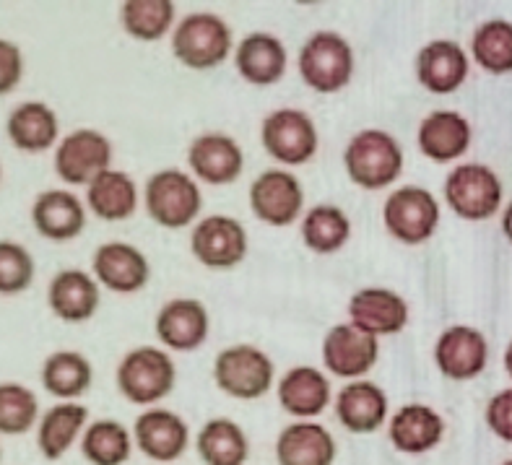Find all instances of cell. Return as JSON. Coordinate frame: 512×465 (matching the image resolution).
Returning <instances> with one entry per match:
<instances>
[{"label":"cell","mask_w":512,"mask_h":465,"mask_svg":"<svg viewBox=\"0 0 512 465\" xmlns=\"http://www.w3.org/2000/svg\"><path fill=\"white\" fill-rule=\"evenodd\" d=\"M143 203L151 219L164 229H185L198 221L203 211V195L198 180L180 169L154 172L143 190Z\"/></svg>","instance_id":"obj_7"},{"label":"cell","mask_w":512,"mask_h":465,"mask_svg":"<svg viewBox=\"0 0 512 465\" xmlns=\"http://www.w3.org/2000/svg\"><path fill=\"white\" fill-rule=\"evenodd\" d=\"M445 203L458 219L463 221H487L502 206L505 188L500 175L492 167L479 162H466L445 177L442 185Z\"/></svg>","instance_id":"obj_4"},{"label":"cell","mask_w":512,"mask_h":465,"mask_svg":"<svg viewBox=\"0 0 512 465\" xmlns=\"http://www.w3.org/2000/svg\"><path fill=\"white\" fill-rule=\"evenodd\" d=\"M471 141H474V130H471L468 117L455 110L429 112L416 130L419 151L435 164L461 159L471 149Z\"/></svg>","instance_id":"obj_23"},{"label":"cell","mask_w":512,"mask_h":465,"mask_svg":"<svg viewBox=\"0 0 512 465\" xmlns=\"http://www.w3.org/2000/svg\"><path fill=\"white\" fill-rule=\"evenodd\" d=\"M89 408L76 401H60L47 408L37 424V447L45 460H60L89 427Z\"/></svg>","instance_id":"obj_29"},{"label":"cell","mask_w":512,"mask_h":465,"mask_svg":"<svg viewBox=\"0 0 512 465\" xmlns=\"http://www.w3.org/2000/svg\"><path fill=\"white\" fill-rule=\"evenodd\" d=\"M34 258L19 242L0 239V294L13 297L32 286L34 281Z\"/></svg>","instance_id":"obj_39"},{"label":"cell","mask_w":512,"mask_h":465,"mask_svg":"<svg viewBox=\"0 0 512 465\" xmlns=\"http://www.w3.org/2000/svg\"><path fill=\"white\" fill-rule=\"evenodd\" d=\"M380 359L375 336L351 323L333 325L323 338V367L341 380H362Z\"/></svg>","instance_id":"obj_15"},{"label":"cell","mask_w":512,"mask_h":465,"mask_svg":"<svg viewBox=\"0 0 512 465\" xmlns=\"http://www.w3.org/2000/svg\"><path fill=\"white\" fill-rule=\"evenodd\" d=\"M484 421L497 440L512 445V388L500 390L489 398L484 408Z\"/></svg>","instance_id":"obj_40"},{"label":"cell","mask_w":512,"mask_h":465,"mask_svg":"<svg viewBox=\"0 0 512 465\" xmlns=\"http://www.w3.org/2000/svg\"><path fill=\"white\" fill-rule=\"evenodd\" d=\"M32 224L50 242H71L86 229V208L71 190H45L32 206Z\"/></svg>","instance_id":"obj_28"},{"label":"cell","mask_w":512,"mask_h":465,"mask_svg":"<svg viewBox=\"0 0 512 465\" xmlns=\"http://www.w3.org/2000/svg\"><path fill=\"white\" fill-rule=\"evenodd\" d=\"M24 76V55L11 39H0V97L11 94Z\"/></svg>","instance_id":"obj_41"},{"label":"cell","mask_w":512,"mask_h":465,"mask_svg":"<svg viewBox=\"0 0 512 465\" xmlns=\"http://www.w3.org/2000/svg\"><path fill=\"white\" fill-rule=\"evenodd\" d=\"M232 47V26L219 13H188L172 32V55L190 71H211L229 58Z\"/></svg>","instance_id":"obj_3"},{"label":"cell","mask_w":512,"mask_h":465,"mask_svg":"<svg viewBox=\"0 0 512 465\" xmlns=\"http://www.w3.org/2000/svg\"><path fill=\"white\" fill-rule=\"evenodd\" d=\"M177 6L172 0H128L120 8V24L133 39L156 42L175 32Z\"/></svg>","instance_id":"obj_36"},{"label":"cell","mask_w":512,"mask_h":465,"mask_svg":"<svg viewBox=\"0 0 512 465\" xmlns=\"http://www.w3.org/2000/svg\"><path fill=\"white\" fill-rule=\"evenodd\" d=\"M502 362H505V372L510 375L512 380V341L507 343V349H505V356H502Z\"/></svg>","instance_id":"obj_43"},{"label":"cell","mask_w":512,"mask_h":465,"mask_svg":"<svg viewBox=\"0 0 512 465\" xmlns=\"http://www.w3.org/2000/svg\"><path fill=\"white\" fill-rule=\"evenodd\" d=\"M115 382L125 401L133 406L154 408L175 390V359L159 346H136L117 364Z\"/></svg>","instance_id":"obj_2"},{"label":"cell","mask_w":512,"mask_h":465,"mask_svg":"<svg viewBox=\"0 0 512 465\" xmlns=\"http://www.w3.org/2000/svg\"><path fill=\"white\" fill-rule=\"evenodd\" d=\"M442 208L435 195L419 185H403L393 190L383 203V224L401 245L419 247L435 237Z\"/></svg>","instance_id":"obj_8"},{"label":"cell","mask_w":512,"mask_h":465,"mask_svg":"<svg viewBox=\"0 0 512 465\" xmlns=\"http://www.w3.org/2000/svg\"><path fill=\"white\" fill-rule=\"evenodd\" d=\"M471 60L455 39H432L416 55L419 84L437 97H448L466 84Z\"/></svg>","instance_id":"obj_18"},{"label":"cell","mask_w":512,"mask_h":465,"mask_svg":"<svg viewBox=\"0 0 512 465\" xmlns=\"http://www.w3.org/2000/svg\"><path fill=\"white\" fill-rule=\"evenodd\" d=\"M502 234H505L507 242L512 245V201L507 203V208L502 211Z\"/></svg>","instance_id":"obj_42"},{"label":"cell","mask_w":512,"mask_h":465,"mask_svg":"<svg viewBox=\"0 0 512 465\" xmlns=\"http://www.w3.org/2000/svg\"><path fill=\"white\" fill-rule=\"evenodd\" d=\"M0 180H3V167H0Z\"/></svg>","instance_id":"obj_46"},{"label":"cell","mask_w":512,"mask_h":465,"mask_svg":"<svg viewBox=\"0 0 512 465\" xmlns=\"http://www.w3.org/2000/svg\"><path fill=\"white\" fill-rule=\"evenodd\" d=\"M445 419L427 403L401 406L388 419V440L403 455H427L445 440Z\"/></svg>","instance_id":"obj_21"},{"label":"cell","mask_w":512,"mask_h":465,"mask_svg":"<svg viewBox=\"0 0 512 465\" xmlns=\"http://www.w3.org/2000/svg\"><path fill=\"white\" fill-rule=\"evenodd\" d=\"M214 382L221 393L237 401H258L276 382L273 359L253 343H234L221 349L214 362Z\"/></svg>","instance_id":"obj_6"},{"label":"cell","mask_w":512,"mask_h":465,"mask_svg":"<svg viewBox=\"0 0 512 465\" xmlns=\"http://www.w3.org/2000/svg\"><path fill=\"white\" fill-rule=\"evenodd\" d=\"M502 465H512V458H510V460H505V463H502Z\"/></svg>","instance_id":"obj_44"},{"label":"cell","mask_w":512,"mask_h":465,"mask_svg":"<svg viewBox=\"0 0 512 465\" xmlns=\"http://www.w3.org/2000/svg\"><path fill=\"white\" fill-rule=\"evenodd\" d=\"M435 364L453 382L476 380L489 364L487 336L474 325H450L435 341Z\"/></svg>","instance_id":"obj_13"},{"label":"cell","mask_w":512,"mask_h":465,"mask_svg":"<svg viewBox=\"0 0 512 465\" xmlns=\"http://www.w3.org/2000/svg\"><path fill=\"white\" fill-rule=\"evenodd\" d=\"M133 450V429L115 419L91 421L81 437V455L89 465H125Z\"/></svg>","instance_id":"obj_34"},{"label":"cell","mask_w":512,"mask_h":465,"mask_svg":"<svg viewBox=\"0 0 512 465\" xmlns=\"http://www.w3.org/2000/svg\"><path fill=\"white\" fill-rule=\"evenodd\" d=\"M42 385L58 401H76L94 382V367L81 351H55L42 364Z\"/></svg>","instance_id":"obj_33"},{"label":"cell","mask_w":512,"mask_h":465,"mask_svg":"<svg viewBox=\"0 0 512 465\" xmlns=\"http://www.w3.org/2000/svg\"><path fill=\"white\" fill-rule=\"evenodd\" d=\"M47 304L63 323H86L99 310V281L81 268H65L50 281Z\"/></svg>","instance_id":"obj_25"},{"label":"cell","mask_w":512,"mask_h":465,"mask_svg":"<svg viewBox=\"0 0 512 465\" xmlns=\"http://www.w3.org/2000/svg\"><path fill=\"white\" fill-rule=\"evenodd\" d=\"M336 419L351 434H375L385 427L390 401L385 390L370 380H354L333 398Z\"/></svg>","instance_id":"obj_22"},{"label":"cell","mask_w":512,"mask_h":465,"mask_svg":"<svg viewBox=\"0 0 512 465\" xmlns=\"http://www.w3.org/2000/svg\"><path fill=\"white\" fill-rule=\"evenodd\" d=\"M0 460H3V447H0Z\"/></svg>","instance_id":"obj_45"},{"label":"cell","mask_w":512,"mask_h":465,"mask_svg":"<svg viewBox=\"0 0 512 465\" xmlns=\"http://www.w3.org/2000/svg\"><path fill=\"white\" fill-rule=\"evenodd\" d=\"M136 450H141L149 460L159 465H169L180 460L190 447L188 421L169 408H143L133 424Z\"/></svg>","instance_id":"obj_14"},{"label":"cell","mask_w":512,"mask_h":465,"mask_svg":"<svg viewBox=\"0 0 512 465\" xmlns=\"http://www.w3.org/2000/svg\"><path fill=\"white\" fill-rule=\"evenodd\" d=\"M188 164L195 180L206 185H232L245 169V154L227 133H201L190 141Z\"/></svg>","instance_id":"obj_19"},{"label":"cell","mask_w":512,"mask_h":465,"mask_svg":"<svg viewBox=\"0 0 512 465\" xmlns=\"http://www.w3.org/2000/svg\"><path fill=\"white\" fill-rule=\"evenodd\" d=\"M39 424V401L21 382H0V434L19 437Z\"/></svg>","instance_id":"obj_38"},{"label":"cell","mask_w":512,"mask_h":465,"mask_svg":"<svg viewBox=\"0 0 512 465\" xmlns=\"http://www.w3.org/2000/svg\"><path fill=\"white\" fill-rule=\"evenodd\" d=\"M112 169L110 138L94 128H78L55 149V172L65 185H86Z\"/></svg>","instance_id":"obj_10"},{"label":"cell","mask_w":512,"mask_h":465,"mask_svg":"<svg viewBox=\"0 0 512 465\" xmlns=\"http://www.w3.org/2000/svg\"><path fill=\"white\" fill-rule=\"evenodd\" d=\"M276 395L281 408L297 421H315L333 401L331 380L323 375V369L307 364L289 369L276 385Z\"/></svg>","instance_id":"obj_24"},{"label":"cell","mask_w":512,"mask_h":465,"mask_svg":"<svg viewBox=\"0 0 512 465\" xmlns=\"http://www.w3.org/2000/svg\"><path fill=\"white\" fill-rule=\"evenodd\" d=\"M409 317V302L385 286H367L349 299V323L375 338L401 333Z\"/></svg>","instance_id":"obj_17"},{"label":"cell","mask_w":512,"mask_h":465,"mask_svg":"<svg viewBox=\"0 0 512 465\" xmlns=\"http://www.w3.org/2000/svg\"><path fill=\"white\" fill-rule=\"evenodd\" d=\"M154 333L164 349L188 354L206 343L211 333V315L206 304L198 299H169L162 304V310L156 312Z\"/></svg>","instance_id":"obj_16"},{"label":"cell","mask_w":512,"mask_h":465,"mask_svg":"<svg viewBox=\"0 0 512 465\" xmlns=\"http://www.w3.org/2000/svg\"><path fill=\"white\" fill-rule=\"evenodd\" d=\"M250 211L268 227H292L305 208V188L286 169H266L250 185Z\"/></svg>","instance_id":"obj_11"},{"label":"cell","mask_w":512,"mask_h":465,"mask_svg":"<svg viewBox=\"0 0 512 465\" xmlns=\"http://www.w3.org/2000/svg\"><path fill=\"white\" fill-rule=\"evenodd\" d=\"M94 278L99 286L115 294H136L149 284L151 263L149 258L128 242H104L91 258Z\"/></svg>","instance_id":"obj_20"},{"label":"cell","mask_w":512,"mask_h":465,"mask_svg":"<svg viewBox=\"0 0 512 465\" xmlns=\"http://www.w3.org/2000/svg\"><path fill=\"white\" fill-rule=\"evenodd\" d=\"M351 237V221L344 208L320 203L302 216V242L315 255H333L344 250Z\"/></svg>","instance_id":"obj_35"},{"label":"cell","mask_w":512,"mask_h":465,"mask_svg":"<svg viewBox=\"0 0 512 465\" xmlns=\"http://www.w3.org/2000/svg\"><path fill=\"white\" fill-rule=\"evenodd\" d=\"M260 143L271 159L284 167H299L307 164L320 149L318 125L297 107H281L266 115L260 125Z\"/></svg>","instance_id":"obj_9"},{"label":"cell","mask_w":512,"mask_h":465,"mask_svg":"<svg viewBox=\"0 0 512 465\" xmlns=\"http://www.w3.org/2000/svg\"><path fill=\"white\" fill-rule=\"evenodd\" d=\"M234 65L247 84L273 86L284 78L289 55L279 37L268 32H253L242 37L234 50Z\"/></svg>","instance_id":"obj_27"},{"label":"cell","mask_w":512,"mask_h":465,"mask_svg":"<svg viewBox=\"0 0 512 465\" xmlns=\"http://www.w3.org/2000/svg\"><path fill=\"white\" fill-rule=\"evenodd\" d=\"M195 450L203 465H245L250 458V440L234 419H208L195 437Z\"/></svg>","instance_id":"obj_32"},{"label":"cell","mask_w":512,"mask_h":465,"mask_svg":"<svg viewBox=\"0 0 512 465\" xmlns=\"http://www.w3.org/2000/svg\"><path fill=\"white\" fill-rule=\"evenodd\" d=\"M401 143L388 130L364 128L351 136L344 151V167L349 180L362 190H383L403 172Z\"/></svg>","instance_id":"obj_1"},{"label":"cell","mask_w":512,"mask_h":465,"mask_svg":"<svg viewBox=\"0 0 512 465\" xmlns=\"http://www.w3.org/2000/svg\"><path fill=\"white\" fill-rule=\"evenodd\" d=\"M299 76L318 94H336L346 89L354 76V50L349 39L338 32L323 29L307 37L297 58Z\"/></svg>","instance_id":"obj_5"},{"label":"cell","mask_w":512,"mask_h":465,"mask_svg":"<svg viewBox=\"0 0 512 465\" xmlns=\"http://www.w3.org/2000/svg\"><path fill=\"white\" fill-rule=\"evenodd\" d=\"M6 133L11 143L26 154H42L58 143V115L45 102H21L8 115Z\"/></svg>","instance_id":"obj_30"},{"label":"cell","mask_w":512,"mask_h":465,"mask_svg":"<svg viewBox=\"0 0 512 465\" xmlns=\"http://www.w3.org/2000/svg\"><path fill=\"white\" fill-rule=\"evenodd\" d=\"M138 185L123 169H107L86 188V206L102 221H125L138 211Z\"/></svg>","instance_id":"obj_31"},{"label":"cell","mask_w":512,"mask_h":465,"mask_svg":"<svg viewBox=\"0 0 512 465\" xmlns=\"http://www.w3.org/2000/svg\"><path fill=\"white\" fill-rule=\"evenodd\" d=\"M471 58L492 76L512 73V21L489 19L476 26L471 37Z\"/></svg>","instance_id":"obj_37"},{"label":"cell","mask_w":512,"mask_h":465,"mask_svg":"<svg viewBox=\"0 0 512 465\" xmlns=\"http://www.w3.org/2000/svg\"><path fill=\"white\" fill-rule=\"evenodd\" d=\"M247 229L232 216L214 214L201 219L190 234V252L201 265L211 271H229L245 260Z\"/></svg>","instance_id":"obj_12"},{"label":"cell","mask_w":512,"mask_h":465,"mask_svg":"<svg viewBox=\"0 0 512 465\" xmlns=\"http://www.w3.org/2000/svg\"><path fill=\"white\" fill-rule=\"evenodd\" d=\"M336 455V437L318 421H292L276 437L279 465H333Z\"/></svg>","instance_id":"obj_26"}]
</instances>
